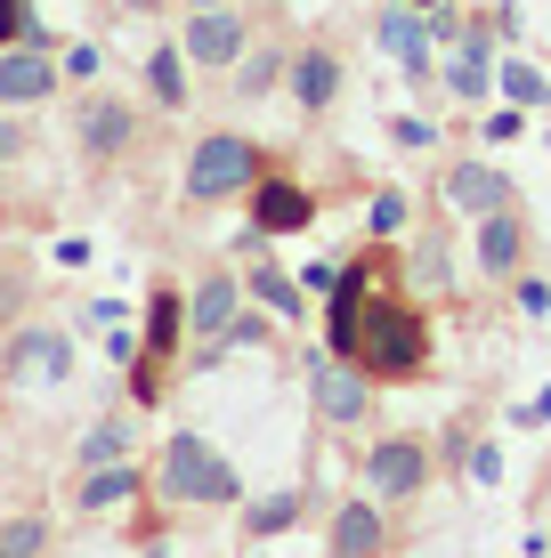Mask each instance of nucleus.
Returning a JSON list of instances; mask_svg holds the SVG:
<instances>
[{
	"mask_svg": "<svg viewBox=\"0 0 551 558\" xmlns=\"http://www.w3.org/2000/svg\"><path fill=\"white\" fill-rule=\"evenodd\" d=\"M357 364H366L373 380H406L430 364V332L422 316H414L406 300H373L366 316H357Z\"/></svg>",
	"mask_w": 551,
	"mask_h": 558,
	"instance_id": "f257e3e1",
	"label": "nucleus"
},
{
	"mask_svg": "<svg viewBox=\"0 0 551 558\" xmlns=\"http://www.w3.org/2000/svg\"><path fill=\"white\" fill-rule=\"evenodd\" d=\"M155 477H163V494H170V502H236V494H243L236 461H227V453H212L203 437H170Z\"/></svg>",
	"mask_w": 551,
	"mask_h": 558,
	"instance_id": "f03ea898",
	"label": "nucleus"
},
{
	"mask_svg": "<svg viewBox=\"0 0 551 558\" xmlns=\"http://www.w3.org/2000/svg\"><path fill=\"white\" fill-rule=\"evenodd\" d=\"M260 179V146L236 138V130H212L195 154H187V203H227V195H252Z\"/></svg>",
	"mask_w": 551,
	"mask_h": 558,
	"instance_id": "7ed1b4c3",
	"label": "nucleus"
},
{
	"mask_svg": "<svg viewBox=\"0 0 551 558\" xmlns=\"http://www.w3.org/2000/svg\"><path fill=\"white\" fill-rule=\"evenodd\" d=\"M357 477H366V494H373V502H406V494H422L430 453L414 446V437H382V446L357 461Z\"/></svg>",
	"mask_w": 551,
	"mask_h": 558,
	"instance_id": "20e7f679",
	"label": "nucleus"
},
{
	"mask_svg": "<svg viewBox=\"0 0 551 558\" xmlns=\"http://www.w3.org/2000/svg\"><path fill=\"white\" fill-rule=\"evenodd\" d=\"M309 397H316V413L325 421H366V405H373V373L366 364H333V356H309Z\"/></svg>",
	"mask_w": 551,
	"mask_h": 558,
	"instance_id": "39448f33",
	"label": "nucleus"
},
{
	"mask_svg": "<svg viewBox=\"0 0 551 558\" xmlns=\"http://www.w3.org/2000/svg\"><path fill=\"white\" fill-rule=\"evenodd\" d=\"M73 373V340L49 332V324H33V332L9 340V380H33V389H57V380Z\"/></svg>",
	"mask_w": 551,
	"mask_h": 558,
	"instance_id": "423d86ee",
	"label": "nucleus"
},
{
	"mask_svg": "<svg viewBox=\"0 0 551 558\" xmlns=\"http://www.w3.org/2000/svg\"><path fill=\"white\" fill-rule=\"evenodd\" d=\"M316 219V195L300 179H252V227L260 235H300Z\"/></svg>",
	"mask_w": 551,
	"mask_h": 558,
	"instance_id": "0eeeda50",
	"label": "nucleus"
},
{
	"mask_svg": "<svg viewBox=\"0 0 551 558\" xmlns=\"http://www.w3.org/2000/svg\"><path fill=\"white\" fill-rule=\"evenodd\" d=\"M179 49H187V65H236L243 57V9H195Z\"/></svg>",
	"mask_w": 551,
	"mask_h": 558,
	"instance_id": "6e6552de",
	"label": "nucleus"
},
{
	"mask_svg": "<svg viewBox=\"0 0 551 558\" xmlns=\"http://www.w3.org/2000/svg\"><path fill=\"white\" fill-rule=\"evenodd\" d=\"M73 138H82L89 162H113V154H130V138H139V113H130L122 98H89L82 122H73Z\"/></svg>",
	"mask_w": 551,
	"mask_h": 558,
	"instance_id": "1a4fd4ad",
	"label": "nucleus"
},
{
	"mask_svg": "<svg viewBox=\"0 0 551 558\" xmlns=\"http://www.w3.org/2000/svg\"><path fill=\"white\" fill-rule=\"evenodd\" d=\"M373 41H382V49L397 57V65L414 73V82H430V57H439V49H430V16H414L406 0H397V9L373 16Z\"/></svg>",
	"mask_w": 551,
	"mask_h": 558,
	"instance_id": "9d476101",
	"label": "nucleus"
},
{
	"mask_svg": "<svg viewBox=\"0 0 551 558\" xmlns=\"http://www.w3.org/2000/svg\"><path fill=\"white\" fill-rule=\"evenodd\" d=\"M49 89H57V65H49V49H33V41L0 49V106H41Z\"/></svg>",
	"mask_w": 551,
	"mask_h": 558,
	"instance_id": "9b49d317",
	"label": "nucleus"
},
{
	"mask_svg": "<svg viewBox=\"0 0 551 558\" xmlns=\"http://www.w3.org/2000/svg\"><path fill=\"white\" fill-rule=\"evenodd\" d=\"M236 316H243V307H236V276H203L195 300H187V332L203 340V356H219V340H227Z\"/></svg>",
	"mask_w": 551,
	"mask_h": 558,
	"instance_id": "f8f14e48",
	"label": "nucleus"
},
{
	"mask_svg": "<svg viewBox=\"0 0 551 558\" xmlns=\"http://www.w3.org/2000/svg\"><path fill=\"white\" fill-rule=\"evenodd\" d=\"M446 203L470 210V219L511 210V179H503V170H487V162H454V170H446Z\"/></svg>",
	"mask_w": 551,
	"mask_h": 558,
	"instance_id": "ddd939ff",
	"label": "nucleus"
},
{
	"mask_svg": "<svg viewBox=\"0 0 551 558\" xmlns=\"http://www.w3.org/2000/svg\"><path fill=\"white\" fill-rule=\"evenodd\" d=\"M446 89L454 98H487V89H495V49H487V33L446 41Z\"/></svg>",
	"mask_w": 551,
	"mask_h": 558,
	"instance_id": "4468645a",
	"label": "nucleus"
},
{
	"mask_svg": "<svg viewBox=\"0 0 551 558\" xmlns=\"http://www.w3.org/2000/svg\"><path fill=\"white\" fill-rule=\"evenodd\" d=\"M366 283H373V267L366 259H349L333 276V356H357V316H366Z\"/></svg>",
	"mask_w": 551,
	"mask_h": 558,
	"instance_id": "2eb2a0df",
	"label": "nucleus"
},
{
	"mask_svg": "<svg viewBox=\"0 0 551 558\" xmlns=\"http://www.w3.org/2000/svg\"><path fill=\"white\" fill-rule=\"evenodd\" d=\"M284 82H292V98L309 106V113H325L340 98V57L333 49H300L292 65H284Z\"/></svg>",
	"mask_w": 551,
	"mask_h": 558,
	"instance_id": "dca6fc26",
	"label": "nucleus"
},
{
	"mask_svg": "<svg viewBox=\"0 0 551 558\" xmlns=\"http://www.w3.org/2000/svg\"><path fill=\"white\" fill-rule=\"evenodd\" d=\"M519 252H527L519 219H511V210H487V219H479V267H487V276H511Z\"/></svg>",
	"mask_w": 551,
	"mask_h": 558,
	"instance_id": "f3484780",
	"label": "nucleus"
},
{
	"mask_svg": "<svg viewBox=\"0 0 551 558\" xmlns=\"http://www.w3.org/2000/svg\"><path fill=\"white\" fill-rule=\"evenodd\" d=\"M373 550H382V518H373V502L333 510V558H373Z\"/></svg>",
	"mask_w": 551,
	"mask_h": 558,
	"instance_id": "a211bd4d",
	"label": "nucleus"
},
{
	"mask_svg": "<svg viewBox=\"0 0 551 558\" xmlns=\"http://www.w3.org/2000/svg\"><path fill=\"white\" fill-rule=\"evenodd\" d=\"M130 494H139V470H130V461H106V470L82 477V510H113V502H130Z\"/></svg>",
	"mask_w": 551,
	"mask_h": 558,
	"instance_id": "6ab92c4d",
	"label": "nucleus"
},
{
	"mask_svg": "<svg viewBox=\"0 0 551 558\" xmlns=\"http://www.w3.org/2000/svg\"><path fill=\"white\" fill-rule=\"evenodd\" d=\"M146 89H155V106H187V49L146 57Z\"/></svg>",
	"mask_w": 551,
	"mask_h": 558,
	"instance_id": "aec40b11",
	"label": "nucleus"
},
{
	"mask_svg": "<svg viewBox=\"0 0 551 558\" xmlns=\"http://www.w3.org/2000/svg\"><path fill=\"white\" fill-rule=\"evenodd\" d=\"M284 65H292V57H276V49H243V57H236V89H243V98H268Z\"/></svg>",
	"mask_w": 551,
	"mask_h": 558,
	"instance_id": "412c9836",
	"label": "nucleus"
},
{
	"mask_svg": "<svg viewBox=\"0 0 551 558\" xmlns=\"http://www.w3.org/2000/svg\"><path fill=\"white\" fill-rule=\"evenodd\" d=\"M495 82H503V98H511V106H543V98H551V82H543L536 65H519V57H503Z\"/></svg>",
	"mask_w": 551,
	"mask_h": 558,
	"instance_id": "4be33fe9",
	"label": "nucleus"
},
{
	"mask_svg": "<svg viewBox=\"0 0 551 558\" xmlns=\"http://www.w3.org/2000/svg\"><path fill=\"white\" fill-rule=\"evenodd\" d=\"M130 453V421H98V429L82 437V470H106V461Z\"/></svg>",
	"mask_w": 551,
	"mask_h": 558,
	"instance_id": "5701e85b",
	"label": "nucleus"
},
{
	"mask_svg": "<svg viewBox=\"0 0 551 558\" xmlns=\"http://www.w3.org/2000/svg\"><path fill=\"white\" fill-rule=\"evenodd\" d=\"M41 543H49V518H9L0 526V558H41Z\"/></svg>",
	"mask_w": 551,
	"mask_h": 558,
	"instance_id": "b1692460",
	"label": "nucleus"
},
{
	"mask_svg": "<svg viewBox=\"0 0 551 558\" xmlns=\"http://www.w3.org/2000/svg\"><path fill=\"white\" fill-rule=\"evenodd\" d=\"M414 283H422V292H446L454 283V259H446L439 235H422V252H414Z\"/></svg>",
	"mask_w": 551,
	"mask_h": 558,
	"instance_id": "393cba45",
	"label": "nucleus"
},
{
	"mask_svg": "<svg viewBox=\"0 0 551 558\" xmlns=\"http://www.w3.org/2000/svg\"><path fill=\"white\" fill-rule=\"evenodd\" d=\"M292 518H300V494H276V502H252V510H243V526H252V534H284Z\"/></svg>",
	"mask_w": 551,
	"mask_h": 558,
	"instance_id": "a878e982",
	"label": "nucleus"
},
{
	"mask_svg": "<svg viewBox=\"0 0 551 558\" xmlns=\"http://www.w3.org/2000/svg\"><path fill=\"white\" fill-rule=\"evenodd\" d=\"M252 292H260V300H268V307H276V316H300V292H292V283H284V276H276V267H252Z\"/></svg>",
	"mask_w": 551,
	"mask_h": 558,
	"instance_id": "bb28decb",
	"label": "nucleus"
},
{
	"mask_svg": "<svg viewBox=\"0 0 551 558\" xmlns=\"http://www.w3.org/2000/svg\"><path fill=\"white\" fill-rule=\"evenodd\" d=\"M366 227H373V235H397V227H406V195H373Z\"/></svg>",
	"mask_w": 551,
	"mask_h": 558,
	"instance_id": "cd10ccee",
	"label": "nucleus"
},
{
	"mask_svg": "<svg viewBox=\"0 0 551 558\" xmlns=\"http://www.w3.org/2000/svg\"><path fill=\"white\" fill-rule=\"evenodd\" d=\"M25 267H0V324H16V307H25Z\"/></svg>",
	"mask_w": 551,
	"mask_h": 558,
	"instance_id": "c85d7f7f",
	"label": "nucleus"
},
{
	"mask_svg": "<svg viewBox=\"0 0 551 558\" xmlns=\"http://www.w3.org/2000/svg\"><path fill=\"white\" fill-rule=\"evenodd\" d=\"M25 25H33V9H25V0H0V49H16V41H25Z\"/></svg>",
	"mask_w": 551,
	"mask_h": 558,
	"instance_id": "c756f323",
	"label": "nucleus"
},
{
	"mask_svg": "<svg viewBox=\"0 0 551 558\" xmlns=\"http://www.w3.org/2000/svg\"><path fill=\"white\" fill-rule=\"evenodd\" d=\"M57 73H73V82H89V73H98V49H89V41H73V49H65V65H57Z\"/></svg>",
	"mask_w": 551,
	"mask_h": 558,
	"instance_id": "7c9ffc66",
	"label": "nucleus"
},
{
	"mask_svg": "<svg viewBox=\"0 0 551 558\" xmlns=\"http://www.w3.org/2000/svg\"><path fill=\"white\" fill-rule=\"evenodd\" d=\"M487 138H495V146H511V138H519V106H503V113H487Z\"/></svg>",
	"mask_w": 551,
	"mask_h": 558,
	"instance_id": "2f4dec72",
	"label": "nucleus"
},
{
	"mask_svg": "<svg viewBox=\"0 0 551 558\" xmlns=\"http://www.w3.org/2000/svg\"><path fill=\"white\" fill-rule=\"evenodd\" d=\"M390 130H397V146H439V130L414 122V113H406V122H390Z\"/></svg>",
	"mask_w": 551,
	"mask_h": 558,
	"instance_id": "473e14b6",
	"label": "nucleus"
},
{
	"mask_svg": "<svg viewBox=\"0 0 551 558\" xmlns=\"http://www.w3.org/2000/svg\"><path fill=\"white\" fill-rule=\"evenodd\" d=\"M25 154V122H0V162H16Z\"/></svg>",
	"mask_w": 551,
	"mask_h": 558,
	"instance_id": "72a5a7b5",
	"label": "nucleus"
},
{
	"mask_svg": "<svg viewBox=\"0 0 551 558\" xmlns=\"http://www.w3.org/2000/svg\"><path fill=\"white\" fill-rule=\"evenodd\" d=\"M195 9H243V0H195Z\"/></svg>",
	"mask_w": 551,
	"mask_h": 558,
	"instance_id": "f704fd0d",
	"label": "nucleus"
},
{
	"mask_svg": "<svg viewBox=\"0 0 551 558\" xmlns=\"http://www.w3.org/2000/svg\"><path fill=\"white\" fill-rule=\"evenodd\" d=\"M406 9H446V0H406Z\"/></svg>",
	"mask_w": 551,
	"mask_h": 558,
	"instance_id": "c9c22d12",
	"label": "nucleus"
},
{
	"mask_svg": "<svg viewBox=\"0 0 551 558\" xmlns=\"http://www.w3.org/2000/svg\"><path fill=\"white\" fill-rule=\"evenodd\" d=\"M130 9H163V0H130Z\"/></svg>",
	"mask_w": 551,
	"mask_h": 558,
	"instance_id": "e433bc0d",
	"label": "nucleus"
}]
</instances>
